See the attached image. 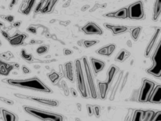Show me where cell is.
Returning <instances> with one entry per match:
<instances>
[{"label":"cell","instance_id":"cell-1","mask_svg":"<svg viewBox=\"0 0 161 121\" xmlns=\"http://www.w3.org/2000/svg\"><path fill=\"white\" fill-rule=\"evenodd\" d=\"M3 81L4 83L11 86H16V87L29 89L40 92H45V93L51 92V90L48 86L37 77L25 79H15L9 78L3 79Z\"/></svg>","mask_w":161,"mask_h":121},{"label":"cell","instance_id":"cell-2","mask_svg":"<svg viewBox=\"0 0 161 121\" xmlns=\"http://www.w3.org/2000/svg\"><path fill=\"white\" fill-rule=\"evenodd\" d=\"M24 108L25 112L28 114L43 121H63L62 117L58 114L40 110L37 108L25 106Z\"/></svg>","mask_w":161,"mask_h":121},{"label":"cell","instance_id":"cell-3","mask_svg":"<svg viewBox=\"0 0 161 121\" xmlns=\"http://www.w3.org/2000/svg\"><path fill=\"white\" fill-rule=\"evenodd\" d=\"M129 16L131 19L139 20L143 16V8L141 1H138L130 6L128 10Z\"/></svg>","mask_w":161,"mask_h":121},{"label":"cell","instance_id":"cell-4","mask_svg":"<svg viewBox=\"0 0 161 121\" xmlns=\"http://www.w3.org/2000/svg\"><path fill=\"white\" fill-rule=\"evenodd\" d=\"M76 71H77V78H78V88L81 92V94L84 95H86V88L84 78L83 76L82 69L80 67V63L79 60L76 61Z\"/></svg>","mask_w":161,"mask_h":121},{"label":"cell","instance_id":"cell-5","mask_svg":"<svg viewBox=\"0 0 161 121\" xmlns=\"http://www.w3.org/2000/svg\"><path fill=\"white\" fill-rule=\"evenodd\" d=\"M84 68H85V70H86V75H87L88 82L89 88H90V90L91 92V95L93 97L96 98V90H95V87L93 79V78H92L91 73L90 71V69H89V65L88 64L87 61H86V58L84 59Z\"/></svg>","mask_w":161,"mask_h":121},{"label":"cell","instance_id":"cell-6","mask_svg":"<svg viewBox=\"0 0 161 121\" xmlns=\"http://www.w3.org/2000/svg\"><path fill=\"white\" fill-rule=\"evenodd\" d=\"M154 86V84L153 83L149 82V81L145 80L140 94V100L145 102L147 99L148 96L151 94Z\"/></svg>","mask_w":161,"mask_h":121},{"label":"cell","instance_id":"cell-7","mask_svg":"<svg viewBox=\"0 0 161 121\" xmlns=\"http://www.w3.org/2000/svg\"><path fill=\"white\" fill-rule=\"evenodd\" d=\"M27 37V35L25 33H19L8 38L10 44L13 46H19L24 44V40Z\"/></svg>","mask_w":161,"mask_h":121},{"label":"cell","instance_id":"cell-8","mask_svg":"<svg viewBox=\"0 0 161 121\" xmlns=\"http://www.w3.org/2000/svg\"><path fill=\"white\" fill-rule=\"evenodd\" d=\"M25 96L24 97V99L31 100L32 101L38 102L40 103V104H42V105L52 106V107H56L57 105H58V103H57V102L55 100H51L49 99H43V98H38V97H27Z\"/></svg>","mask_w":161,"mask_h":121},{"label":"cell","instance_id":"cell-9","mask_svg":"<svg viewBox=\"0 0 161 121\" xmlns=\"http://www.w3.org/2000/svg\"><path fill=\"white\" fill-rule=\"evenodd\" d=\"M83 30L86 33H87V34L96 33V34H100V35H101V34L103 33L101 28L97 27L96 24H95L94 23H92V22L89 23V24H88L84 27H83Z\"/></svg>","mask_w":161,"mask_h":121},{"label":"cell","instance_id":"cell-10","mask_svg":"<svg viewBox=\"0 0 161 121\" xmlns=\"http://www.w3.org/2000/svg\"><path fill=\"white\" fill-rule=\"evenodd\" d=\"M35 2L36 0H27V1H25V2L24 1L22 3L21 7V13L24 15H28L30 13Z\"/></svg>","mask_w":161,"mask_h":121},{"label":"cell","instance_id":"cell-11","mask_svg":"<svg viewBox=\"0 0 161 121\" xmlns=\"http://www.w3.org/2000/svg\"><path fill=\"white\" fill-rule=\"evenodd\" d=\"M106 16L110 17H115V18L119 19H126L129 16V11L128 9L124 8L120 9L115 13H111L107 14Z\"/></svg>","mask_w":161,"mask_h":121},{"label":"cell","instance_id":"cell-12","mask_svg":"<svg viewBox=\"0 0 161 121\" xmlns=\"http://www.w3.org/2000/svg\"><path fill=\"white\" fill-rule=\"evenodd\" d=\"M57 1H58V0H47V2H46L45 6H44L41 11H40L41 13H47L51 12Z\"/></svg>","mask_w":161,"mask_h":121},{"label":"cell","instance_id":"cell-13","mask_svg":"<svg viewBox=\"0 0 161 121\" xmlns=\"http://www.w3.org/2000/svg\"><path fill=\"white\" fill-rule=\"evenodd\" d=\"M1 111L4 121H16L17 117L16 115H15L12 112L5 110L4 108H1Z\"/></svg>","mask_w":161,"mask_h":121},{"label":"cell","instance_id":"cell-14","mask_svg":"<svg viewBox=\"0 0 161 121\" xmlns=\"http://www.w3.org/2000/svg\"><path fill=\"white\" fill-rule=\"evenodd\" d=\"M13 69V66L9 65L0 60V74L7 76Z\"/></svg>","mask_w":161,"mask_h":121},{"label":"cell","instance_id":"cell-15","mask_svg":"<svg viewBox=\"0 0 161 121\" xmlns=\"http://www.w3.org/2000/svg\"><path fill=\"white\" fill-rule=\"evenodd\" d=\"M160 13H161V0H156V1L154 4L153 20L154 21H156L159 18Z\"/></svg>","mask_w":161,"mask_h":121},{"label":"cell","instance_id":"cell-16","mask_svg":"<svg viewBox=\"0 0 161 121\" xmlns=\"http://www.w3.org/2000/svg\"><path fill=\"white\" fill-rule=\"evenodd\" d=\"M105 26L107 28H110V29H112L113 32L114 34L122 33L123 32H125V30H126V29H127V28L126 27H122V26H114V25H110L108 24H105Z\"/></svg>","mask_w":161,"mask_h":121},{"label":"cell","instance_id":"cell-17","mask_svg":"<svg viewBox=\"0 0 161 121\" xmlns=\"http://www.w3.org/2000/svg\"><path fill=\"white\" fill-rule=\"evenodd\" d=\"M92 63H93V66L94 67L96 73L100 71L102 69L104 68V66H105V64L103 62L100 61L96 60V59H92Z\"/></svg>","mask_w":161,"mask_h":121},{"label":"cell","instance_id":"cell-18","mask_svg":"<svg viewBox=\"0 0 161 121\" xmlns=\"http://www.w3.org/2000/svg\"><path fill=\"white\" fill-rule=\"evenodd\" d=\"M21 56L24 59H25L26 61L30 62L33 61V56L32 54H28L27 51L25 49H23L21 51Z\"/></svg>","mask_w":161,"mask_h":121},{"label":"cell","instance_id":"cell-19","mask_svg":"<svg viewBox=\"0 0 161 121\" xmlns=\"http://www.w3.org/2000/svg\"><path fill=\"white\" fill-rule=\"evenodd\" d=\"M49 46L47 45H42L40 46V47H38L37 49L36 52L38 55H42L47 53L49 50Z\"/></svg>","mask_w":161,"mask_h":121},{"label":"cell","instance_id":"cell-20","mask_svg":"<svg viewBox=\"0 0 161 121\" xmlns=\"http://www.w3.org/2000/svg\"><path fill=\"white\" fill-rule=\"evenodd\" d=\"M71 63H67L66 65V71H67V76L69 79H72V71H71Z\"/></svg>","mask_w":161,"mask_h":121},{"label":"cell","instance_id":"cell-21","mask_svg":"<svg viewBox=\"0 0 161 121\" xmlns=\"http://www.w3.org/2000/svg\"><path fill=\"white\" fill-rule=\"evenodd\" d=\"M140 27H137L136 28H135V29H134L133 30H132V37H133V38L135 39V40H137V38L139 37V35L140 33Z\"/></svg>","mask_w":161,"mask_h":121},{"label":"cell","instance_id":"cell-22","mask_svg":"<svg viewBox=\"0 0 161 121\" xmlns=\"http://www.w3.org/2000/svg\"><path fill=\"white\" fill-rule=\"evenodd\" d=\"M45 1V0H40V1L38 3V5L36 7L35 9V13H38L40 11H41L42 8L44 7V4Z\"/></svg>","mask_w":161,"mask_h":121},{"label":"cell","instance_id":"cell-23","mask_svg":"<svg viewBox=\"0 0 161 121\" xmlns=\"http://www.w3.org/2000/svg\"><path fill=\"white\" fill-rule=\"evenodd\" d=\"M0 100H1L2 102H4L6 103H7V104L10 105H13V103H14V102L12 100H8L7 99H5V98H3V97H0Z\"/></svg>","mask_w":161,"mask_h":121},{"label":"cell","instance_id":"cell-24","mask_svg":"<svg viewBox=\"0 0 161 121\" xmlns=\"http://www.w3.org/2000/svg\"><path fill=\"white\" fill-rule=\"evenodd\" d=\"M4 20H6L7 22H8L10 23H11V22H13L15 17L13 16H12V15H7V16H4Z\"/></svg>","mask_w":161,"mask_h":121},{"label":"cell","instance_id":"cell-25","mask_svg":"<svg viewBox=\"0 0 161 121\" xmlns=\"http://www.w3.org/2000/svg\"><path fill=\"white\" fill-rule=\"evenodd\" d=\"M21 70H22L23 73H24V74H29L31 72V71L29 70V69H28L27 67H26L24 65L22 66Z\"/></svg>","mask_w":161,"mask_h":121},{"label":"cell","instance_id":"cell-26","mask_svg":"<svg viewBox=\"0 0 161 121\" xmlns=\"http://www.w3.org/2000/svg\"><path fill=\"white\" fill-rule=\"evenodd\" d=\"M27 30L33 34L37 33V29L34 27H29L27 28Z\"/></svg>","mask_w":161,"mask_h":121},{"label":"cell","instance_id":"cell-27","mask_svg":"<svg viewBox=\"0 0 161 121\" xmlns=\"http://www.w3.org/2000/svg\"><path fill=\"white\" fill-rule=\"evenodd\" d=\"M16 3H17V0H11L9 5V8L12 9L14 6L16 4Z\"/></svg>","mask_w":161,"mask_h":121},{"label":"cell","instance_id":"cell-28","mask_svg":"<svg viewBox=\"0 0 161 121\" xmlns=\"http://www.w3.org/2000/svg\"><path fill=\"white\" fill-rule=\"evenodd\" d=\"M21 21H17V22H15V23H13V27H15V28H18V27H20L21 25Z\"/></svg>","mask_w":161,"mask_h":121},{"label":"cell","instance_id":"cell-29","mask_svg":"<svg viewBox=\"0 0 161 121\" xmlns=\"http://www.w3.org/2000/svg\"><path fill=\"white\" fill-rule=\"evenodd\" d=\"M1 33H2V35L5 38V39H7V40L8 39V38L10 37V36H9V34L6 32L4 30H1Z\"/></svg>","mask_w":161,"mask_h":121},{"label":"cell","instance_id":"cell-30","mask_svg":"<svg viewBox=\"0 0 161 121\" xmlns=\"http://www.w3.org/2000/svg\"><path fill=\"white\" fill-rule=\"evenodd\" d=\"M14 65H15V67L17 69H18L20 68V65L18 64V63H15Z\"/></svg>","mask_w":161,"mask_h":121},{"label":"cell","instance_id":"cell-31","mask_svg":"<svg viewBox=\"0 0 161 121\" xmlns=\"http://www.w3.org/2000/svg\"><path fill=\"white\" fill-rule=\"evenodd\" d=\"M3 24L2 22H0V27H3Z\"/></svg>","mask_w":161,"mask_h":121},{"label":"cell","instance_id":"cell-32","mask_svg":"<svg viewBox=\"0 0 161 121\" xmlns=\"http://www.w3.org/2000/svg\"><path fill=\"white\" fill-rule=\"evenodd\" d=\"M1 44H1V41H0V46H1Z\"/></svg>","mask_w":161,"mask_h":121}]
</instances>
